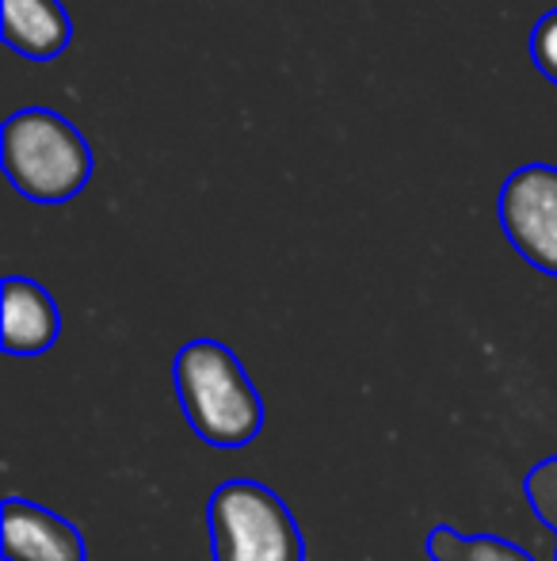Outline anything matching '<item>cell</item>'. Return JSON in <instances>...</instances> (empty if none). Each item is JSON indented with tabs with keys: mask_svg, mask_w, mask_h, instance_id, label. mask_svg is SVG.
I'll return each instance as SVG.
<instances>
[{
	"mask_svg": "<svg viewBox=\"0 0 557 561\" xmlns=\"http://www.w3.org/2000/svg\"><path fill=\"white\" fill-rule=\"evenodd\" d=\"M497 218L508 244L535 272L557 279V164H520L497 195Z\"/></svg>",
	"mask_w": 557,
	"mask_h": 561,
	"instance_id": "277c9868",
	"label": "cell"
},
{
	"mask_svg": "<svg viewBox=\"0 0 557 561\" xmlns=\"http://www.w3.org/2000/svg\"><path fill=\"white\" fill-rule=\"evenodd\" d=\"M423 554L431 561H535L520 542H508L500 535H462L451 524L431 527Z\"/></svg>",
	"mask_w": 557,
	"mask_h": 561,
	"instance_id": "ba28073f",
	"label": "cell"
},
{
	"mask_svg": "<svg viewBox=\"0 0 557 561\" xmlns=\"http://www.w3.org/2000/svg\"><path fill=\"white\" fill-rule=\"evenodd\" d=\"M527 46H531V61H535L538 73L550 84H557V8L538 15L535 27H531Z\"/></svg>",
	"mask_w": 557,
	"mask_h": 561,
	"instance_id": "30bf717a",
	"label": "cell"
},
{
	"mask_svg": "<svg viewBox=\"0 0 557 561\" xmlns=\"http://www.w3.org/2000/svg\"><path fill=\"white\" fill-rule=\"evenodd\" d=\"M210 561H305L294 512L271 485L222 481L207 501Z\"/></svg>",
	"mask_w": 557,
	"mask_h": 561,
	"instance_id": "3957f363",
	"label": "cell"
},
{
	"mask_svg": "<svg viewBox=\"0 0 557 561\" xmlns=\"http://www.w3.org/2000/svg\"><path fill=\"white\" fill-rule=\"evenodd\" d=\"M0 554L4 561H89L84 535L66 516L23 496L0 501Z\"/></svg>",
	"mask_w": 557,
	"mask_h": 561,
	"instance_id": "5b68a950",
	"label": "cell"
},
{
	"mask_svg": "<svg viewBox=\"0 0 557 561\" xmlns=\"http://www.w3.org/2000/svg\"><path fill=\"white\" fill-rule=\"evenodd\" d=\"M172 390L192 432L214 450H241L264 432V398L245 363L214 336L187 340L172 359Z\"/></svg>",
	"mask_w": 557,
	"mask_h": 561,
	"instance_id": "6da1fadb",
	"label": "cell"
},
{
	"mask_svg": "<svg viewBox=\"0 0 557 561\" xmlns=\"http://www.w3.org/2000/svg\"><path fill=\"white\" fill-rule=\"evenodd\" d=\"M61 333V310L43 283L27 275H8L0 287V344L15 359H35L50 352Z\"/></svg>",
	"mask_w": 557,
	"mask_h": 561,
	"instance_id": "8992f818",
	"label": "cell"
},
{
	"mask_svg": "<svg viewBox=\"0 0 557 561\" xmlns=\"http://www.w3.org/2000/svg\"><path fill=\"white\" fill-rule=\"evenodd\" d=\"M0 164L23 199L61 207L89 187L96 157L84 134L54 107H20L0 126Z\"/></svg>",
	"mask_w": 557,
	"mask_h": 561,
	"instance_id": "7a4b0ae2",
	"label": "cell"
},
{
	"mask_svg": "<svg viewBox=\"0 0 557 561\" xmlns=\"http://www.w3.org/2000/svg\"><path fill=\"white\" fill-rule=\"evenodd\" d=\"M0 38L20 58L54 61L73 46V20L61 0H4Z\"/></svg>",
	"mask_w": 557,
	"mask_h": 561,
	"instance_id": "52a82bcc",
	"label": "cell"
},
{
	"mask_svg": "<svg viewBox=\"0 0 557 561\" xmlns=\"http://www.w3.org/2000/svg\"><path fill=\"white\" fill-rule=\"evenodd\" d=\"M523 493H527L535 516L543 519V527H550L557 535V455L531 466L527 478H523Z\"/></svg>",
	"mask_w": 557,
	"mask_h": 561,
	"instance_id": "9c48e42d",
	"label": "cell"
}]
</instances>
